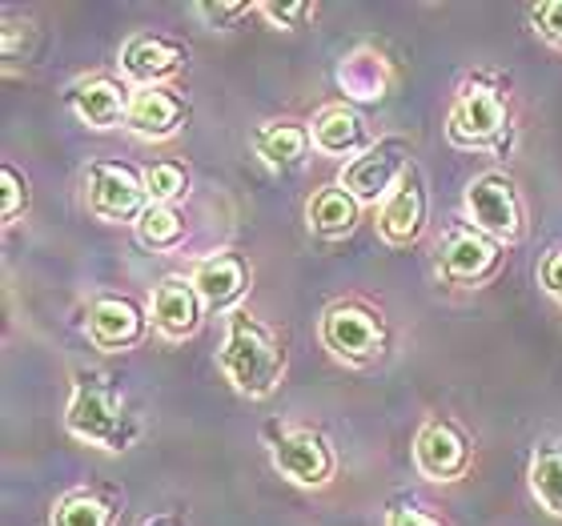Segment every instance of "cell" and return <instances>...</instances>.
Here are the masks:
<instances>
[{"label": "cell", "instance_id": "83f0119b", "mask_svg": "<svg viewBox=\"0 0 562 526\" xmlns=\"http://www.w3.org/2000/svg\"><path fill=\"white\" fill-rule=\"evenodd\" d=\"M539 278H542V286H547V290L562 302V254H551V258L542 261Z\"/></svg>", "mask_w": 562, "mask_h": 526}, {"label": "cell", "instance_id": "ac0fdd59", "mask_svg": "<svg viewBox=\"0 0 562 526\" xmlns=\"http://www.w3.org/2000/svg\"><path fill=\"white\" fill-rule=\"evenodd\" d=\"M177 60H181V53L169 41H161V36H133L130 45H125L121 65H125V72H130L133 81L153 85L161 81V77H169L177 69Z\"/></svg>", "mask_w": 562, "mask_h": 526}, {"label": "cell", "instance_id": "cb8c5ba5", "mask_svg": "<svg viewBox=\"0 0 562 526\" xmlns=\"http://www.w3.org/2000/svg\"><path fill=\"white\" fill-rule=\"evenodd\" d=\"M53 526H109V506L93 494H69L57 506Z\"/></svg>", "mask_w": 562, "mask_h": 526}, {"label": "cell", "instance_id": "3957f363", "mask_svg": "<svg viewBox=\"0 0 562 526\" xmlns=\"http://www.w3.org/2000/svg\"><path fill=\"white\" fill-rule=\"evenodd\" d=\"M467 213H470V222L479 225V230H486L491 237L515 242V237L522 234V213H518L515 186H510L503 174H482L470 181Z\"/></svg>", "mask_w": 562, "mask_h": 526}, {"label": "cell", "instance_id": "484cf974", "mask_svg": "<svg viewBox=\"0 0 562 526\" xmlns=\"http://www.w3.org/2000/svg\"><path fill=\"white\" fill-rule=\"evenodd\" d=\"M535 24H539V33L554 45H562V0H547L535 9Z\"/></svg>", "mask_w": 562, "mask_h": 526}, {"label": "cell", "instance_id": "9a60e30c", "mask_svg": "<svg viewBox=\"0 0 562 526\" xmlns=\"http://www.w3.org/2000/svg\"><path fill=\"white\" fill-rule=\"evenodd\" d=\"M89 334L101 350H125L140 338V314L121 298H101L89 310Z\"/></svg>", "mask_w": 562, "mask_h": 526}, {"label": "cell", "instance_id": "6da1fadb", "mask_svg": "<svg viewBox=\"0 0 562 526\" xmlns=\"http://www.w3.org/2000/svg\"><path fill=\"white\" fill-rule=\"evenodd\" d=\"M222 370L241 394L266 398L281 382L285 350H281L278 338H273L270 329L261 326L249 310H234V314H229V326H225Z\"/></svg>", "mask_w": 562, "mask_h": 526}, {"label": "cell", "instance_id": "30bf717a", "mask_svg": "<svg viewBox=\"0 0 562 526\" xmlns=\"http://www.w3.org/2000/svg\"><path fill=\"white\" fill-rule=\"evenodd\" d=\"M422 222H426V193H422V181L414 169H406V177L398 181V189L386 198V210L378 217V230L390 246H411L414 237L422 234Z\"/></svg>", "mask_w": 562, "mask_h": 526}, {"label": "cell", "instance_id": "1f68e13d", "mask_svg": "<svg viewBox=\"0 0 562 526\" xmlns=\"http://www.w3.org/2000/svg\"><path fill=\"white\" fill-rule=\"evenodd\" d=\"M145 526H177L173 518H157V523H145Z\"/></svg>", "mask_w": 562, "mask_h": 526}, {"label": "cell", "instance_id": "8992f818", "mask_svg": "<svg viewBox=\"0 0 562 526\" xmlns=\"http://www.w3.org/2000/svg\"><path fill=\"white\" fill-rule=\"evenodd\" d=\"M470 446L450 422H426L414 443V462L430 482H450L467 470Z\"/></svg>", "mask_w": 562, "mask_h": 526}, {"label": "cell", "instance_id": "44dd1931", "mask_svg": "<svg viewBox=\"0 0 562 526\" xmlns=\"http://www.w3.org/2000/svg\"><path fill=\"white\" fill-rule=\"evenodd\" d=\"M530 491L542 503V511L562 515V450L547 446V450L535 455V462H530Z\"/></svg>", "mask_w": 562, "mask_h": 526}, {"label": "cell", "instance_id": "ba28073f", "mask_svg": "<svg viewBox=\"0 0 562 526\" xmlns=\"http://www.w3.org/2000/svg\"><path fill=\"white\" fill-rule=\"evenodd\" d=\"M273 467L285 474V479L302 482V486H322L334 470V458H329L326 443L310 430H285L281 438H273Z\"/></svg>", "mask_w": 562, "mask_h": 526}, {"label": "cell", "instance_id": "277c9868", "mask_svg": "<svg viewBox=\"0 0 562 526\" xmlns=\"http://www.w3.org/2000/svg\"><path fill=\"white\" fill-rule=\"evenodd\" d=\"M85 193H89V210L105 222H121V217H140V198H145V181L125 169V165H93L85 177Z\"/></svg>", "mask_w": 562, "mask_h": 526}, {"label": "cell", "instance_id": "ffe728a7", "mask_svg": "<svg viewBox=\"0 0 562 526\" xmlns=\"http://www.w3.org/2000/svg\"><path fill=\"white\" fill-rule=\"evenodd\" d=\"M338 81L353 101H378V97H386V65H382V57L362 48V53L341 60Z\"/></svg>", "mask_w": 562, "mask_h": 526}, {"label": "cell", "instance_id": "9c48e42d", "mask_svg": "<svg viewBox=\"0 0 562 526\" xmlns=\"http://www.w3.org/2000/svg\"><path fill=\"white\" fill-rule=\"evenodd\" d=\"M503 117L506 109L498 101V93L486 89V85H470L462 101H458L454 117H450V137L458 145H482V141H491L494 133L503 130Z\"/></svg>", "mask_w": 562, "mask_h": 526}, {"label": "cell", "instance_id": "2e32d148", "mask_svg": "<svg viewBox=\"0 0 562 526\" xmlns=\"http://www.w3.org/2000/svg\"><path fill=\"white\" fill-rule=\"evenodd\" d=\"M494 258H498V254H494V242H486V237L474 234V230H462V234H454L446 242L442 269H446V278H454V281H479L491 273Z\"/></svg>", "mask_w": 562, "mask_h": 526}, {"label": "cell", "instance_id": "e0dca14e", "mask_svg": "<svg viewBox=\"0 0 562 526\" xmlns=\"http://www.w3.org/2000/svg\"><path fill=\"white\" fill-rule=\"evenodd\" d=\"M189 281H193V290H198L201 302L229 305L237 293L246 290V266H241L237 258H229V254H217V258L201 261Z\"/></svg>", "mask_w": 562, "mask_h": 526}, {"label": "cell", "instance_id": "7c38bea8", "mask_svg": "<svg viewBox=\"0 0 562 526\" xmlns=\"http://www.w3.org/2000/svg\"><path fill=\"white\" fill-rule=\"evenodd\" d=\"M198 305L201 298L193 290V281L169 278L153 293V322H157V329H161L165 338H186L198 326Z\"/></svg>", "mask_w": 562, "mask_h": 526}, {"label": "cell", "instance_id": "4316f807", "mask_svg": "<svg viewBox=\"0 0 562 526\" xmlns=\"http://www.w3.org/2000/svg\"><path fill=\"white\" fill-rule=\"evenodd\" d=\"M0 181H4V205H0V217H4V222H12V217L21 213L24 186H21V177L12 174V169H4V174H0Z\"/></svg>", "mask_w": 562, "mask_h": 526}, {"label": "cell", "instance_id": "d6986e66", "mask_svg": "<svg viewBox=\"0 0 562 526\" xmlns=\"http://www.w3.org/2000/svg\"><path fill=\"white\" fill-rule=\"evenodd\" d=\"M305 213H310V225H314L317 234L338 237V234H350L353 222H358V201L341 186H329V189H322V193H314V201H310Z\"/></svg>", "mask_w": 562, "mask_h": 526}, {"label": "cell", "instance_id": "8fae6325", "mask_svg": "<svg viewBox=\"0 0 562 526\" xmlns=\"http://www.w3.org/2000/svg\"><path fill=\"white\" fill-rule=\"evenodd\" d=\"M69 105H72V113H77L85 125H93V130H113L121 117H130V101L121 93V85L105 81V77L72 85Z\"/></svg>", "mask_w": 562, "mask_h": 526}, {"label": "cell", "instance_id": "4dcf8cb0", "mask_svg": "<svg viewBox=\"0 0 562 526\" xmlns=\"http://www.w3.org/2000/svg\"><path fill=\"white\" fill-rule=\"evenodd\" d=\"M390 526H438V523L430 515H422V511H394Z\"/></svg>", "mask_w": 562, "mask_h": 526}, {"label": "cell", "instance_id": "4fadbf2b", "mask_svg": "<svg viewBox=\"0 0 562 526\" xmlns=\"http://www.w3.org/2000/svg\"><path fill=\"white\" fill-rule=\"evenodd\" d=\"M186 117V105L177 101L169 89H157V85H145L140 93H133L130 101V130L140 137H169V133L181 125Z\"/></svg>", "mask_w": 562, "mask_h": 526}, {"label": "cell", "instance_id": "7402d4cb", "mask_svg": "<svg viewBox=\"0 0 562 526\" xmlns=\"http://www.w3.org/2000/svg\"><path fill=\"white\" fill-rule=\"evenodd\" d=\"M305 141H310V137H305L297 125H290V121H278V125H266V130L258 133V153H261V161H266V165L281 169V165L302 161Z\"/></svg>", "mask_w": 562, "mask_h": 526}, {"label": "cell", "instance_id": "d4e9b609", "mask_svg": "<svg viewBox=\"0 0 562 526\" xmlns=\"http://www.w3.org/2000/svg\"><path fill=\"white\" fill-rule=\"evenodd\" d=\"M181 193H186V174H181L177 165L161 161L145 169V198H149L153 205H169V201L181 198Z\"/></svg>", "mask_w": 562, "mask_h": 526}, {"label": "cell", "instance_id": "f1b7e54d", "mask_svg": "<svg viewBox=\"0 0 562 526\" xmlns=\"http://www.w3.org/2000/svg\"><path fill=\"white\" fill-rule=\"evenodd\" d=\"M266 16H270L273 24H293L297 16H305L310 12V4H258Z\"/></svg>", "mask_w": 562, "mask_h": 526}, {"label": "cell", "instance_id": "603a6c76", "mask_svg": "<svg viewBox=\"0 0 562 526\" xmlns=\"http://www.w3.org/2000/svg\"><path fill=\"white\" fill-rule=\"evenodd\" d=\"M181 234H186V225L169 205H149L137 217V242L145 249H169L181 242Z\"/></svg>", "mask_w": 562, "mask_h": 526}, {"label": "cell", "instance_id": "5b68a950", "mask_svg": "<svg viewBox=\"0 0 562 526\" xmlns=\"http://www.w3.org/2000/svg\"><path fill=\"white\" fill-rule=\"evenodd\" d=\"M406 177V157H402L394 145H382V149H366L362 157H353L346 169H341V189L350 193L353 201H378L394 193V181Z\"/></svg>", "mask_w": 562, "mask_h": 526}, {"label": "cell", "instance_id": "5bb4252c", "mask_svg": "<svg viewBox=\"0 0 562 526\" xmlns=\"http://www.w3.org/2000/svg\"><path fill=\"white\" fill-rule=\"evenodd\" d=\"M314 145L322 153H334V157H350V153H362L370 145V133L353 109L329 105L314 121Z\"/></svg>", "mask_w": 562, "mask_h": 526}, {"label": "cell", "instance_id": "52a82bcc", "mask_svg": "<svg viewBox=\"0 0 562 526\" xmlns=\"http://www.w3.org/2000/svg\"><path fill=\"white\" fill-rule=\"evenodd\" d=\"M322 338L338 358H350V362H362L382 346V326L378 317L362 305H334L326 314V326H322Z\"/></svg>", "mask_w": 562, "mask_h": 526}, {"label": "cell", "instance_id": "7a4b0ae2", "mask_svg": "<svg viewBox=\"0 0 562 526\" xmlns=\"http://www.w3.org/2000/svg\"><path fill=\"white\" fill-rule=\"evenodd\" d=\"M65 422H69V430L81 443L101 446V450H125L133 443V434H137L125 406H121L117 394L109 390V382L101 374H77Z\"/></svg>", "mask_w": 562, "mask_h": 526}, {"label": "cell", "instance_id": "f546056e", "mask_svg": "<svg viewBox=\"0 0 562 526\" xmlns=\"http://www.w3.org/2000/svg\"><path fill=\"white\" fill-rule=\"evenodd\" d=\"M201 16H210V21H234V16H241V12H249V4H198Z\"/></svg>", "mask_w": 562, "mask_h": 526}]
</instances>
